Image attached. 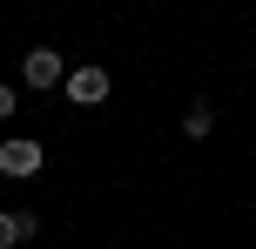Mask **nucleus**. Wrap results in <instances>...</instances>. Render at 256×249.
<instances>
[{
  "instance_id": "6",
  "label": "nucleus",
  "mask_w": 256,
  "mask_h": 249,
  "mask_svg": "<svg viewBox=\"0 0 256 249\" xmlns=\"http://www.w3.org/2000/svg\"><path fill=\"white\" fill-rule=\"evenodd\" d=\"M14 108H20V94H14V88H7V81H0V121H7V115H14Z\"/></svg>"
},
{
  "instance_id": "3",
  "label": "nucleus",
  "mask_w": 256,
  "mask_h": 249,
  "mask_svg": "<svg viewBox=\"0 0 256 249\" xmlns=\"http://www.w3.org/2000/svg\"><path fill=\"white\" fill-rule=\"evenodd\" d=\"M34 169H40V142H0V175L27 182Z\"/></svg>"
},
{
  "instance_id": "2",
  "label": "nucleus",
  "mask_w": 256,
  "mask_h": 249,
  "mask_svg": "<svg viewBox=\"0 0 256 249\" xmlns=\"http://www.w3.org/2000/svg\"><path fill=\"white\" fill-rule=\"evenodd\" d=\"M61 88H68V101L94 108V101L108 94V67H68V74H61Z\"/></svg>"
},
{
  "instance_id": "1",
  "label": "nucleus",
  "mask_w": 256,
  "mask_h": 249,
  "mask_svg": "<svg viewBox=\"0 0 256 249\" xmlns=\"http://www.w3.org/2000/svg\"><path fill=\"white\" fill-rule=\"evenodd\" d=\"M61 74H68V61H61L54 47H34V54L20 61V81H27V88H40V94H48V88H61Z\"/></svg>"
},
{
  "instance_id": "5",
  "label": "nucleus",
  "mask_w": 256,
  "mask_h": 249,
  "mask_svg": "<svg viewBox=\"0 0 256 249\" xmlns=\"http://www.w3.org/2000/svg\"><path fill=\"white\" fill-rule=\"evenodd\" d=\"M182 135H189V142H209V135H216V108H209V101H189V115H182Z\"/></svg>"
},
{
  "instance_id": "4",
  "label": "nucleus",
  "mask_w": 256,
  "mask_h": 249,
  "mask_svg": "<svg viewBox=\"0 0 256 249\" xmlns=\"http://www.w3.org/2000/svg\"><path fill=\"white\" fill-rule=\"evenodd\" d=\"M34 236V209H0V249H20Z\"/></svg>"
}]
</instances>
